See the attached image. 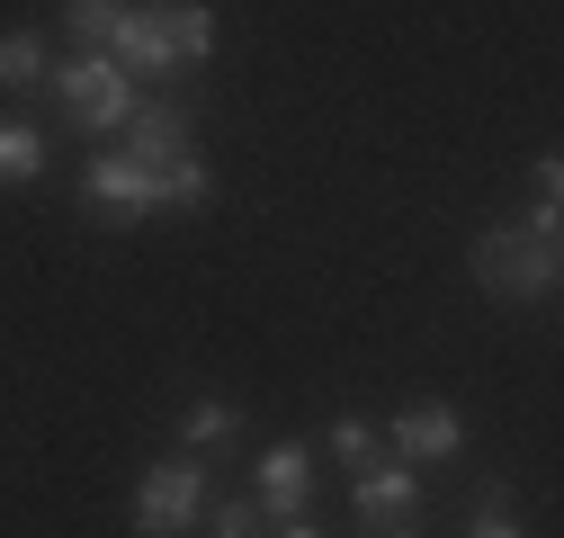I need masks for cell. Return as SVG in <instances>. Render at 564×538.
Segmentation results:
<instances>
[{
    "mask_svg": "<svg viewBox=\"0 0 564 538\" xmlns=\"http://www.w3.org/2000/svg\"><path fill=\"white\" fill-rule=\"evenodd\" d=\"M45 90H54V108H63V117L90 126V134H117V126L134 117V82L117 73L108 54H73V63H54Z\"/></svg>",
    "mask_w": 564,
    "mask_h": 538,
    "instance_id": "3",
    "label": "cell"
},
{
    "mask_svg": "<svg viewBox=\"0 0 564 538\" xmlns=\"http://www.w3.org/2000/svg\"><path fill=\"white\" fill-rule=\"evenodd\" d=\"M386 449H394L403 466H448V458L466 449V413L440 404V395H421V404H403V413L386 422Z\"/></svg>",
    "mask_w": 564,
    "mask_h": 538,
    "instance_id": "6",
    "label": "cell"
},
{
    "mask_svg": "<svg viewBox=\"0 0 564 538\" xmlns=\"http://www.w3.org/2000/svg\"><path fill=\"white\" fill-rule=\"evenodd\" d=\"M153 171V216H197L206 197H216V162H206L197 144L188 153H162V162H144Z\"/></svg>",
    "mask_w": 564,
    "mask_h": 538,
    "instance_id": "8",
    "label": "cell"
},
{
    "mask_svg": "<svg viewBox=\"0 0 564 538\" xmlns=\"http://www.w3.org/2000/svg\"><path fill=\"white\" fill-rule=\"evenodd\" d=\"M323 449H332V458H340V466H349V476H359V466H368V458H377V431H368V422H359V413H340V422H332V431H323Z\"/></svg>",
    "mask_w": 564,
    "mask_h": 538,
    "instance_id": "15",
    "label": "cell"
},
{
    "mask_svg": "<svg viewBox=\"0 0 564 538\" xmlns=\"http://www.w3.org/2000/svg\"><path fill=\"white\" fill-rule=\"evenodd\" d=\"M349 503H359V529L368 538H421V466L368 458L359 476H349Z\"/></svg>",
    "mask_w": 564,
    "mask_h": 538,
    "instance_id": "4",
    "label": "cell"
},
{
    "mask_svg": "<svg viewBox=\"0 0 564 538\" xmlns=\"http://www.w3.org/2000/svg\"><path fill=\"white\" fill-rule=\"evenodd\" d=\"M36 171H45V126L0 117V189H28Z\"/></svg>",
    "mask_w": 564,
    "mask_h": 538,
    "instance_id": "12",
    "label": "cell"
},
{
    "mask_svg": "<svg viewBox=\"0 0 564 538\" xmlns=\"http://www.w3.org/2000/svg\"><path fill=\"white\" fill-rule=\"evenodd\" d=\"M82 216L90 225H144L153 216V171L134 162L126 144L117 153H90L82 162Z\"/></svg>",
    "mask_w": 564,
    "mask_h": 538,
    "instance_id": "5",
    "label": "cell"
},
{
    "mask_svg": "<svg viewBox=\"0 0 564 538\" xmlns=\"http://www.w3.org/2000/svg\"><path fill=\"white\" fill-rule=\"evenodd\" d=\"M242 440V404L234 395H197L188 413H180V449L188 458H216V449H234Z\"/></svg>",
    "mask_w": 564,
    "mask_h": 538,
    "instance_id": "10",
    "label": "cell"
},
{
    "mask_svg": "<svg viewBox=\"0 0 564 538\" xmlns=\"http://www.w3.org/2000/svg\"><path fill=\"white\" fill-rule=\"evenodd\" d=\"M555 225H564L555 197H538L529 225H484V234H475V251H466L475 297H484V305H546V297H555V279H564Z\"/></svg>",
    "mask_w": 564,
    "mask_h": 538,
    "instance_id": "1",
    "label": "cell"
},
{
    "mask_svg": "<svg viewBox=\"0 0 564 538\" xmlns=\"http://www.w3.org/2000/svg\"><path fill=\"white\" fill-rule=\"evenodd\" d=\"M117 19H126V0H63V36H73L82 54H108Z\"/></svg>",
    "mask_w": 564,
    "mask_h": 538,
    "instance_id": "14",
    "label": "cell"
},
{
    "mask_svg": "<svg viewBox=\"0 0 564 538\" xmlns=\"http://www.w3.org/2000/svg\"><path fill=\"white\" fill-rule=\"evenodd\" d=\"M251 503H260V520H305V503H314V449H305V440H278V449H260Z\"/></svg>",
    "mask_w": 564,
    "mask_h": 538,
    "instance_id": "7",
    "label": "cell"
},
{
    "mask_svg": "<svg viewBox=\"0 0 564 538\" xmlns=\"http://www.w3.org/2000/svg\"><path fill=\"white\" fill-rule=\"evenodd\" d=\"M45 73H54V54H45L36 28H10V36H0V90H45Z\"/></svg>",
    "mask_w": 564,
    "mask_h": 538,
    "instance_id": "13",
    "label": "cell"
},
{
    "mask_svg": "<svg viewBox=\"0 0 564 538\" xmlns=\"http://www.w3.org/2000/svg\"><path fill=\"white\" fill-rule=\"evenodd\" d=\"M197 512H206V458H153L144 476H134V503H126V520H134V538H188L197 529Z\"/></svg>",
    "mask_w": 564,
    "mask_h": 538,
    "instance_id": "2",
    "label": "cell"
},
{
    "mask_svg": "<svg viewBox=\"0 0 564 538\" xmlns=\"http://www.w3.org/2000/svg\"><path fill=\"white\" fill-rule=\"evenodd\" d=\"M197 529H206V538H260L269 520H260V503H206Z\"/></svg>",
    "mask_w": 564,
    "mask_h": 538,
    "instance_id": "16",
    "label": "cell"
},
{
    "mask_svg": "<svg viewBox=\"0 0 564 538\" xmlns=\"http://www.w3.org/2000/svg\"><path fill=\"white\" fill-rule=\"evenodd\" d=\"M466 538H529V529L511 520V503H502V494H484V503L466 512Z\"/></svg>",
    "mask_w": 564,
    "mask_h": 538,
    "instance_id": "17",
    "label": "cell"
},
{
    "mask_svg": "<svg viewBox=\"0 0 564 538\" xmlns=\"http://www.w3.org/2000/svg\"><path fill=\"white\" fill-rule=\"evenodd\" d=\"M529 189H538V197H555V189H564V162H555V153H538V162H529Z\"/></svg>",
    "mask_w": 564,
    "mask_h": 538,
    "instance_id": "18",
    "label": "cell"
},
{
    "mask_svg": "<svg viewBox=\"0 0 564 538\" xmlns=\"http://www.w3.org/2000/svg\"><path fill=\"white\" fill-rule=\"evenodd\" d=\"M188 144H197V117L180 99H134V117H126V153L134 162H162V153H188Z\"/></svg>",
    "mask_w": 564,
    "mask_h": 538,
    "instance_id": "9",
    "label": "cell"
},
{
    "mask_svg": "<svg viewBox=\"0 0 564 538\" xmlns=\"http://www.w3.org/2000/svg\"><path fill=\"white\" fill-rule=\"evenodd\" d=\"M153 10H162V36H171V63L197 73V63L216 54V10H206V0H153Z\"/></svg>",
    "mask_w": 564,
    "mask_h": 538,
    "instance_id": "11",
    "label": "cell"
},
{
    "mask_svg": "<svg viewBox=\"0 0 564 538\" xmlns=\"http://www.w3.org/2000/svg\"><path fill=\"white\" fill-rule=\"evenodd\" d=\"M269 538H323L314 520H269Z\"/></svg>",
    "mask_w": 564,
    "mask_h": 538,
    "instance_id": "19",
    "label": "cell"
}]
</instances>
